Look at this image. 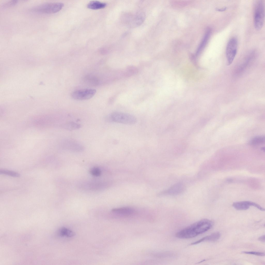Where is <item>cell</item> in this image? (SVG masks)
<instances>
[{
    "label": "cell",
    "mask_w": 265,
    "mask_h": 265,
    "mask_svg": "<svg viewBox=\"0 0 265 265\" xmlns=\"http://www.w3.org/2000/svg\"><path fill=\"white\" fill-rule=\"evenodd\" d=\"M211 220L203 219L194 223L178 232L176 236L180 239H189L194 237L208 230L212 227Z\"/></svg>",
    "instance_id": "6da1fadb"
},
{
    "label": "cell",
    "mask_w": 265,
    "mask_h": 265,
    "mask_svg": "<svg viewBox=\"0 0 265 265\" xmlns=\"http://www.w3.org/2000/svg\"><path fill=\"white\" fill-rule=\"evenodd\" d=\"M265 10L264 3L262 0L256 1L255 4L254 10V23L255 29L260 30L264 24Z\"/></svg>",
    "instance_id": "7a4b0ae2"
},
{
    "label": "cell",
    "mask_w": 265,
    "mask_h": 265,
    "mask_svg": "<svg viewBox=\"0 0 265 265\" xmlns=\"http://www.w3.org/2000/svg\"><path fill=\"white\" fill-rule=\"evenodd\" d=\"M63 5V4L60 2L46 3L36 6L32 10L39 13H54L60 11Z\"/></svg>",
    "instance_id": "3957f363"
},
{
    "label": "cell",
    "mask_w": 265,
    "mask_h": 265,
    "mask_svg": "<svg viewBox=\"0 0 265 265\" xmlns=\"http://www.w3.org/2000/svg\"><path fill=\"white\" fill-rule=\"evenodd\" d=\"M109 117L112 121L124 124H134L137 122V119L134 116L121 112H113L110 115Z\"/></svg>",
    "instance_id": "277c9868"
},
{
    "label": "cell",
    "mask_w": 265,
    "mask_h": 265,
    "mask_svg": "<svg viewBox=\"0 0 265 265\" xmlns=\"http://www.w3.org/2000/svg\"><path fill=\"white\" fill-rule=\"evenodd\" d=\"M237 39L233 37L229 41L226 48V56L227 65H230L233 62L236 54L238 48Z\"/></svg>",
    "instance_id": "5b68a950"
},
{
    "label": "cell",
    "mask_w": 265,
    "mask_h": 265,
    "mask_svg": "<svg viewBox=\"0 0 265 265\" xmlns=\"http://www.w3.org/2000/svg\"><path fill=\"white\" fill-rule=\"evenodd\" d=\"M61 145L62 149L74 152H81L84 149V146L80 143L71 139L63 140L61 142Z\"/></svg>",
    "instance_id": "8992f818"
},
{
    "label": "cell",
    "mask_w": 265,
    "mask_h": 265,
    "mask_svg": "<svg viewBox=\"0 0 265 265\" xmlns=\"http://www.w3.org/2000/svg\"><path fill=\"white\" fill-rule=\"evenodd\" d=\"M96 90L92 89H84L77 90L73 91L71 96L73 99L82 100L90 99L96 93Z\"/></svg>",
    "instance_id": "52a82bcc"
},
{
    "label": "cell",
    "mask_w": 265,
    "mask_h": 265,
    "mask_svg": "<svg viewBox=\"0 0 265 265\" xmlns=\"http://www.w3.org/2000/svg\"><path fill=\"white\" fill-rule=\"evenodd\" d=\"M185 186L182 182H178L173 185L167 189L162 191L158 194L159 196L164 195H175L180 194L185 190Z\"/></svg>",
    "instance_id": "ba28073f"
},
{
    "label": "cell",
    "mask_w": 265,
    "mask_h": 265,
    "mask_svg": "<svg viewBox=\"0 0 265 265\" xmlns=\"http://www.w3.org/2000/svg\"><path fill=\"white\" fill-rule=\"evenodd\" d=\"M111 212L112 213L118 216H127L133 214L135 211L130 208L123 207L113 209Z\"/></svg>",
    "instance_id": "9c48e42d"
},
{
    "label": "cell",
    "mask_w": 265,
    "mask_h": 265,
    "mask_svg": "<svg viewBox=\"0 0 265 265\" xmlns=\"http://www.w3.org/2000/svg\"><path fill=\"white\" fill-rule=\"evenodd\" d=\"M232 206L238 210H246L248 209L250 206L256 207L257 204L253 202L245 201L235 202L233 204Z\"/></svg>",
    "instance_id": "30bf717a"
},
{
    "label": "cell",
    "mask_w": 265,
    "mask_h": 265,
    "mask_svg": "<svg viewBox=\"0 0 265 265\" xmlns=\"http://www.w3.org/2000/svg\"><path fill=\"white\" fill-rule=\"evenodd\" d=\"M220 234L219 232L214 233L211 234L204 237L200 239L191 244L195 245L205 241H215L219 239Z\"/></svg>",
    "instance_id": "8fae6325"
},
{
    "label": "cell",
    "mask_w": 265,
    "mask_h": 265,
    "mask_svg": "<svg viewBox=\"0 0 265 265\" xmlns=\"http://www.w3.org/2000/svg\"><path fill=\"white\" fill-rule=\"evenodd\" d=\"M106 5L104 2L97 1H93L90 2L87 4V7L90 9L97 10L103 8Z\"/></svg>",
    "instance_id": "7c38bea8"
},
{
    "label": "cell",
    "mask_w": 265,
    "mask_h": 265,
    "mask_svg": "<svg viewBox=\"0 0 265 265\" xmlns=\"http://www.w3.org/2000/svg\"><path fill=\"white\" fill-rule=\"evenodd\" d=\"M211 32V31L210 28H208L202 40L197 49V53L200 52L205 47L210 36Z\"/></svg>",
    "instance_id": "4fadbf2b"
},
{
    "label": "cell",
    "mask_w": 265,
    "mask_h": 265,
    "mask_svg": "<svg viewBox=\"0 0 265 265\" xmlns=\"http://www.w3.org/2000/svg\"><path fill=\"white\" fill-rule=\"evenodd\" d=\"M61 126L62 128L67 130H72L79 129L81 127V126L75 122H70L62 124Z\"/></svg>",
    "instance_id": "5bb4252c"
},
{
    "label": "cell",
    "mask_w": 265,
    "mask_h": 265,
    "mask_svg": "<svg viewBox=\"0 0 265 265\" xmlns=\"http://www.w3.org/2000/svg\"><path fill=\"white\" fill-rule=\"evenodd\" d=\"M59 233L61 236L67 237H71L75 235L73 231L65 227L61 228L59 230Z\"/></svg>",
    "instance_id": "9a60e30c"
},
{
    "label": "cell",
    "mask_w": 265,
    "mask_h": 265,
    "mask_svg": "<svg viewBox=\"0 0 265 265\" xmlns=\"http://www.w3.org/2000/svg\"><path fill=\"white\" fill-rule=\"evenodd\" d=\"M265 137L263 136H257L253 138L250 142L252 145H258L264 143Z\"/></svg>",
    "instance_id": "2e32d148"
},
{
    "label": "cell",
    "mask_w": 265,
    "mask_h": 265,
    "mask_svg": "<svg viewBox=\"0 0 265 265\" xmlns=\"http://www.w3.org/2000/svg\"><path fill=\"white\" fill-rule=\"evenodd\" d=\"M0 173L14 177H19L20 176V175L16 172L7 170H0Z\"/></svg>",
    "instance_id": "e0dca14e"
},
{
    "label": "cell",
    "mask_w": 265,
    "mask_h": 265,
    "mask_svg": "<svg viewBox=\"0 0 265 265\" xmlns=\"http://www.w3.org/2000/svg\"><path fill=\"white\" fill-rule=\"evenodd\" d=\"M87 82L92 85H96L98 83L99 81L97 78L92 75H89L85 78Z\"/></svg>",
    "instance_id": "ac0fdd59"
},
{
    "label": "cell",
    "mask_w": 265,
    "mask_h": 265,
    "mask_svg": "<svg viewBox=\"0 0 265 265\" xmlns=\"http://www.w3.org/2000/svg\"><path fill=\"white\" fill-rule=\"evenodd\" d=\"M90 173L92 175L98 176H100L101 174V172L100 169L98 167H93L91 169Z\"/></svg>",
    "instance_id": "d6986e66"
},
{
    "label": "cell",
    "mask_w": 265,
    "mask_h": 265,
    "mask_svg": "<svg viewBox=\"0 0 265 265\" xmlns=\"http://www.w3.org/2000/svg\"><path fill=\"white\" fill-rule=\"evenodd\" d=\"M243 253L247 254H252L260 256L264 255V253L263 252L254 251H243Z\"/></svg>",
    "instance_id": "ffe728a7"
},
{
    "label": "cell",
    "mask_w": 265,
    "mask_h": 265,
    "mask_svg": "<svg viewBox=\"0 0 265 265\" xmlns=\"http://www.w3.org/2000/svg\"><path fill=\"white\" fill-rule=\"evenodd\" d=\"M17 3L16 0H12L7 2L3 5L4 7H10L15 5Z\"/></svg>",
    "instance_id": "44dd1931"
},
{
    "label": "cell",
    "mask_w": 265,
    "mask_h": 265,
    "mask_svg": "<svg viewBox=\"0 0 265 265\" xmlns=\"http://www.w3.org/2000/svg\"><path fill=\"white\" fill-rule=\"evenodd\" d=\"M259 240L262 242H265V235H263L259 237L258 238Z\"/></svg>",
    "instance_id": "7402d4cb"
},
{
    "label": "cell",
    "mask_w": 265,
    "mask_h": 265,
    "mask_svg": "<svg viewBox=\"0 0 265 265\" xmlns=\"http://www.w3.org/2000/svg\"><path fill=\"white\" fill-rule=\"evenodd\" d=\"M226 7L221 8H216V10L219 11H225L226 9Z\"/></svg>",
    "instance_id": "603a6c76"
}]
</instances>
